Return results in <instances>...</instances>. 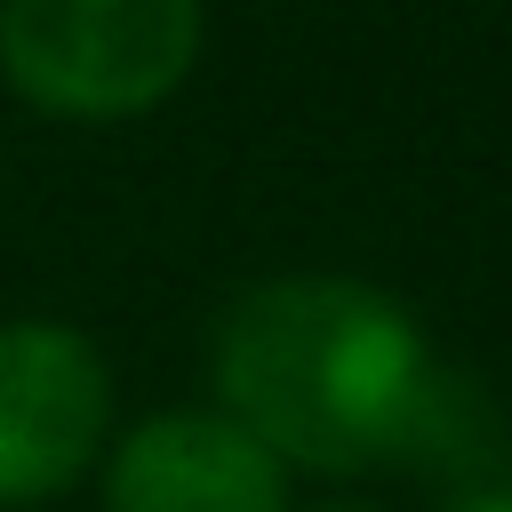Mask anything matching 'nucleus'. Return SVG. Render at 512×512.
<instances>
[{
	"label": "nucleus",
	"instance_id": "f257e3e1",
	"mask_svg": "<svg viewBox=\"0 0 512 512\" xmlns=\"http://www.w3.org/2000/svg\"><path fill=\"white\" fill-rule=\"evenodd\" d=\"M208 392L288 472L360 480L440 432L448 376L408 296L360 272L248 280L208 328Z\"/></svg>",
	"mask_w": 512,
	"mask_h": 512
},
{
	"label": "nucleus",
	"instance_id": "f03ea898",
	"mask_svg": "<svg viewBox=\"0 0 512 512\" xmlns=\"http://www.w3.org/2000/svg\"><path fill=\"white\" fill-rule=\"evenodd\" d=\"M208 0H0V80L64 128H128L184 96Z\"/></svg>",
	"mask_w": 512,
	"mask_h": 512
},
{
	"label": "nucleus",
	"instance_id": "7ed1b4c3",
	"mask_svg": "<svg viewBox=\"0 0 512 512\" xmlns=\"http://www.w3.org/2000/svg\"><path fill=\"white\" fill-rule=\"evenodd\" d=\"M112 448V360L56 312L0 320V512L80 488Z\"/></svg>",
	"mask_w": 512,
	"mask_h": 512
},
{
	"label": "nucleus",
	"instance_id": "20e7f679",
	"mask_svg": "<svg viewBox=\"0 0 512 512\" xmlns=\"http://www.w3.org/2000/svg\"><path fill=\"white\" fill-rule=\"evenodd\" d=\"M288 480L296 472L208 400L112 432L96 464V504L104 512H296Z\"/></svg>",
	"mask_w": 512,
	"mask_h": 512
},
{
	"label": "nucleus",
	"instance_id": "39448f33",
	"mask_svg": "<svg viewBox=\"0 0 512 512\" xmlns=\"http://www.w3.org/2000/svg\"><path fill=\"white\" fill-rule=\"evenodd\" d=\"M448 512H512V488H472V496H456Z\"/></svg>",
	"mask_w": 512,
	"mask_h": 512
},
{
	"label": "nucleus",
	"instance_id": "423d86ee",
	"mask_svg": "<svg viewBox=\"0 0 512 512\" xmlns=\"http://www.w3.org/2000/svg\"><path fill=\"white\" fill-rule=\"evenodd\" d=\"M296 512H384V504H368V496H320V504H296Z\"/></svg>",
	"mask_w": 512,
	"mask_h": 512
}]
</instances>
